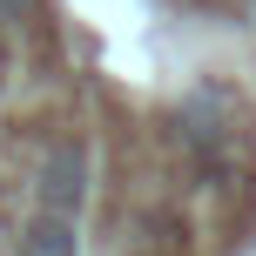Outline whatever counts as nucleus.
Masks as SVG:
<instances>
[{"instance_id": "obj_1", "label": "nucleus", "mask_w": 256, "mask_h": 256, "mask_svg": "<svg viewBox=\"0 0 256 256\" xmlns=\"http://www.w3.org/2000/svg\"><path fill=\"white\" fill-rule=\"evenodd\" d=\"M88 182H94V162L81 142H54L34 168V202L40 209H61V216H81L88 209Z\"/></svg>"}, {"instance_id": "obj_2", "label": "nucleus", "mask_w": 256, "mask_h": 256, "mask_svg": "<svg viewBox=\"0 0 256 256\" xmlns=\"http://www.w3.org/2000/svg\"><path fill=\"white\" fill-rule=\"evenodd\" d=\"M20 256H81V236H74V216L61 209H40L20 222Z\"/></svg>"}, {"instance_id": "obj_3", "label": "nucleus", "mask_w": 256, "mask_h": 256, "mask_svg": "<svg viewBox=\"0 0 256 256\" xmlns=\"http://www.w3.org/2000/svg\"><path fill=\"white\" fill-rule=\"evenodd\" d=\"M182 128H189V142L202 155H222V142H230V94H189V108H182Z\"/></svg>"}, {"instance_id": "obj_4", "label": "nucleus", "mask_w": 256, "mask_h": 256, "mask_svg": "<svg viewBox=\"0 0 256 256\" xmlns=\"http://www.w3.org/2000/svg\"><path fill=\"white\" fill-rule=\"evenodd\" d=\"M0 20H7V27H27V20H34V0H0Z\"/></svg>"}]
</instances>
